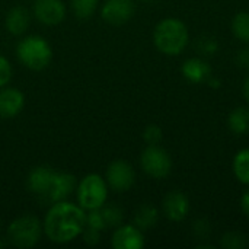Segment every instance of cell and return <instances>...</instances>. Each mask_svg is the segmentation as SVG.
Masks as SVG:
<instances>
[{
    "mask_svg": "<svg viewBox=\"0 0 249 249\" xmlns=\"http://www.w3.org/2000/svg\"><path fill=\"white\" fill-rule=\"evenodd\" d=\"M232 32L236 39L249 44V12H239L232 20Z\"/></svg>",
    "mask_w": 249,
    "mask_h": 249,
    "instance_id": "ffe728a7",
    "label": "cell"
},
{
    "mask_svg": "<svg viewBox=\"0 0 249 249\" xmlns=\"http://www.w3.org/2000/svg\"><path fill=\"white\" fill-rule=\"evenodd\" d=\"M54 174L55 171H53L51 168L48 166H36L34 168L29 175H28V179H26V187L28 190L36 196L39 200L44 198V196L48 193L50 190V185L53 182V178H54Z\"/></svg>",
    "mask_w": 249,
    "mask_h": 249,
    "instance_id": "4fadbf2b",
    "label": "cell"
},
{
    "mask_svg": "<svg viewBox=\"0 0 249 249\" xmlns=\"http://www.w3.org/2000/svg\"><path fill=\"white\" fill-rule=\"evenodd\" d=\"M142 1H147L149 3V1H153V0H142Z\"/></svg>",
    "mask_w": 249,
    "mask_h": 249,
    "instance_id": "836d02e7",
    "label": "cell"
},
{
    "mask_svg": "<svg viewBox=\"0 0 249 249\" xmlns=\"http://www.w3.org/2000/svg\"><path fill=\"white\" fill-rule=\"evenodd\" d=\"M44 233L42 223L31 214L16 217L6 232V239L10 245L20 249L34 248Z\"/></svg>",
    "mask_w": 249,
    "mask_h": 249,
    "instance_id": "277c9868",
    "label": "cell"
},
{
    "mask_svg": "<svg viewBox=\"0 0 249 249\" xmlns=\"http://www.w3.org/2000/svg\"><path fill=\"white\" fill-rule=\"evenodd\" d=\"M6 29L12 35H22L28 31L31 23V15L26 7L15 6L6 15Z\"/></svg>",
    "mask_w": 249,
    "mask_h": 249,
    "instance_id": "2e32d148",
    "label": "cell"
},
{
    "mask_svg": "<svg viewBox=\"0 0 249 249\" xmlns=\"http://www.w3.org/2000/svg\"><path fill=\"white\" fill-rule=\"evenodd\" d=\"M76 178L71 174L67 172H55L53 182L50 185L48 193L44 196V198L41 201L47 203V204H54L63 200H67V197L76 191Z\"/></svg>",
    "mask_w": 249,
    "mask_h": 249,
    "instance_id": "30bf717a",
    "label": "cell"
},
{
    "mask_svg": "<svg viewBox=\"0 0 249 249\" xmlns=\"http://www.w3.org/2000/svg\"><path fill=\"white\" fill-rule=\"evenodd\" d=\"M0 228H1V220H0Z\"/></svg>",
    "mask_w": 249,
    "mask_h": 249,
    "instance_id": "e575fe53",
    "label": "cell"
},
{
    "mask_svg": "<svg viewBox=\"0 0 249 249\" xmlns=\"http://www.w3.org/2000/svg\"><path fill=\"white\" fill-rule=\"evenodd\" d=\"M219 50V44L214 38H201L198 41V51L204 55H213Z\"/></svg>",
    "mask_w": 249,
    "mask_h": 249,
    "instance_id": "484cf974",
    "label": "cell"
},
{
    "mask_svg": "<svg viewBox=\"0 0 249 249\" xmlns=\"http://www.w3.org/2000/svg\"><path fill=\"white\" fill-rule=\"evenodd\" d=\"M242 93H244V98H245L247 104L249 105V76L245 79V82L242 85Z\"/></svg>",
    "mask_w": 249,
    "mask_h": 249,
    "instance_id": "1f68e13d",
    "label": "cell"
},
{
    "mask_svg": "<svg viewBox=\"0 0 249 249\" xmlns=\"http://www.w3.org/2000/svg\"><path fill=\"white\" fill-rule=\"evenodd\" d=\"M181 73L190 83L200 85V83H206L209 80V77L212 76V67L203 58L191 57L182 63Z\"/></svg>",
    "mask_w": 249,
    "mask_h": 249,
    "instance_id": "9a60e30c",
    "label": "cell"
},
{
    "mask_svg": "<svg viewBox=\"0 0 249 249\" xmlns=\"http://www.w3.org/2000/svg\"><path fill=\"white\" fill-rule=\"evenodd\" d=\"M76 197L83 210L101 209L108 198V184L101 175L89 174L76 185Z\"/></svg>",
    "mask_w": 249,
    "mask_h": 249,
    "instance_id": "5b68a950",
    "label": "cell"
},
{
    "mask_svg": "<svg viewBox=\"0 0 249 249\" xmlns=\"http://www.w3.org/2000/svg\"><path fill=\"white\" fill-rule=\"evenodd\" d=\"M142 169L155 179L166 178L172 171L171 155L159 144H147L140 155Z\"/></svg>",
    "mask_w": 249,
    "mask_h": 249,
    "instance_id": "8992f818",
    "label": "cell"
},
{
    "mask_svg": "<svg viewBox=\"0 0 249 249\" xmlns=\"http://www.w3.org/2000/svg\"><path fill=\"white\" fill-rule=\"evenodd\" d=\"M34 16L47 26H54L66 18V6L61 0H35L32 6Z\"/></svg>",
    "mask_w": 249,
    "mask_h": 249,
    "instance_id": "9c48e42d",
    "label": "cell"
},
{
    "mask_svg": "<svg viewBox=\"0 0 249 249\" xmlns=\"http://www.w3.org/2000/svg\"><path fill=\"white\" fill-rule=\"evenodd\" d=\"M163 139V133H162V128L155 125V124H150L144 128L143 131V140L147 143V144H159Z\"/></svg>",
    "mask_w": 249,
    "mask_h": 249,
    "instance_id": "cb8c5ba5",
    "label": "cell"
},
{
    "mask_svg": "<svg viewBox=\"0 0 249 249\" xmlns=\"http://www.w3.org/2000/svg\"><path fill=\"white\" fill-rule=\"evenodd\" d=\"M236 63H238V66H241L244 69H249V47L242 48L236 54Z\"/></svg>",
    "mask_w": 249,
    "mask_h": 249,
    "instance_id": "f546056e",
    "label": "cell"
},
{
    "mask_svg": "<svg viewBox=\"0 0 249 249\" xmlns=\"http://www.w3.org/2000/svg\"><path fill=\"white\" fill-rule=\"evenodd\" d=\"M105 181L112 191L125 193L134 185L136 172L127 160H114L107 168Z\"/></svg>",
    "mask_w": 249,
    "mask_h": 249,
    "instance_id": "52a82bcc",
    "label": "cell"
},
{
    "mask_svg": "<svg viewBox=\"0 0 249 249\" xmlns=\"http://www.w3.org/2000/svg\"><path fill=\"white\" fill-rule=\"evenodd\" d=\"M18 60L28 69L39 71L44 70L53 58V50L47 39L39 35H29L19 41L16 47Z\"/></svg>",
    "mask_w": 249,
    "mask_h": 249,
    "instance_id": "3957f363",
    "label": "cell"
},
{
    "mask_svg": "<svg viewBox=\"0 0 249 249\" xmlns=\"http://www.w3.org/2000/svg\"><path fill=\"white\" fill-rule=\"evenodd\" d=\"M190 200L188 197L179 191V190H174L171 193H168L162 201V210L166 219L172 220V222H182L188 213H190Z\"/></svg>",
    "mask_w": 249,
    "mask_h": 249,
    "instance_id": "7c38bea8",
    "label": "cell"
},
{
    "mask_svg": "<svg viewBox=\"0 0 249 249\" xmlns=\"http://www.w3.org/2000/svg\"><path fill=\"white\" fill-rule=\"evenodd\" d=\"M12 80V66L9 60L0 55V88H4Z\"/></svg>",
    "mask_w": 249,
    "mask_h": 249,
    "instance_id": "4316f807",
    "label": "cell"
},
{
    "mask_svg": "<svg viewBox=\"0 0 249 249\" xmlns=\"http://www.w3.org/2000/svg\"><path fill=\"white\" fill-rule=\"evenodd\" d=\"M210 232H212V228H210V223L206 219H198L193 226V233L198 239H207L210 236Z\"/></svg>",
    "mask_w": 249,
    "mask_h": 249,
    "instance_id": "83f0119b",
    "label": "cell"
},
{
    "mask_svg": "<svg viewBox=\"0 0 249 249\" xmlns=\"http://www.w3.org/2000/svg\"><path fill=\"white\" fill-rule=\"evenodd\" d=\"M232 168L236 179L244 185H249V149H242L235 155Z\"/></svg>",
    "mask_w": 249,
    "mask_h": 249,
    "instance_id": "d6986e66",
    "label": "cell"
},
{
    "mask_svg": "<svg viewBox=\"0 0 249 249\" xmlns=\"http://www.w3.org/2000/svg\"><path fill=\"white\" fill-rule=\"evenodd\" d=\"M220 245L226 249H244L248 247V239L239 232H228L222 236Z\"/></svg>",
    "mask_w": 249,
    "mask_h": 249,
    "instance_id": "603a6c76",
    "label": "cell"
},
{
    "mask_svg": "<svg viewBox=\"0 0 249 249\" xmlns=\"http://www.w3.org/2000/svg\"><path fill=\"white\" fill-rule=\"evenodd\" d=\"M25 107V95L15 88H0V117L13 118Z\"/></svg>",
    "mask_w": 249,
    "mask_h": 249,
    "instance_id": "5bb4252c",
    "label": "cell"
},
{
    "mask_svg": "<svg viewBox=\"0 0 249 249\" xmlns=\"http://www.w3.org/2000/svg\"><path fill=\"white\" fill-rule=\"evenodd\" d=\"M136 12L134 0H107L101 9L102 19L114 26L127 23Z\"/></svg>",
    "mask_w": 249,
    "mask_h": 249,
    "instance_id": "ba28073f",
    "label": "cell"
},
{
    "mask_svg": "<svg viewBox=\"0 0 249 249\" xmlns=\"http://www.w3.org/2000/svg\"><path fill=\"white\" fill-rule=\"evenodd\" d=\"M206 83H207V85H210L213 89H217V88H220V80H219V79H214L213 76H210V77H209V80H207Z\"/></svg>",
    "mask_w": 249,
    "mask_h": 249,
    "instance_id": "d6a6232c",
    "label": "cell"
},
{
    "mask_svg": "<svg viewBox=\"0 0 249 249\" xmlns=\"http://www.w3.org/2000/svg\"><path fill=\"white\" fill-rule=\"evenodd\" d=\"M159 220V212L152 204H142L134 213V225L140 231H149L156 226Z\"/></svg>",
    "mask_w": 249,
    "mask_h": 249,
    "instance_id": "ac0fdd59",
    "label": "cell"
},
{
    "mask_svg": "<svg viewBox=\"0 0 249 249\" xmlns=\"http://www.w3.org/2000/svg\"><path fill=\"white\" fill-rule=\"evenodd\" d=\"M99 210H101V214L104 217L107 228H118L120 225H123L124 212L121 207L114 206V204H104Z\"/></svg>",
    "mask_w": 249,
    "mask_h": 249,
    "instance_id": "44dd1931",
    "label": "cell"
},
{
    "mask_svg": "<svg viewBox=\"0 0 249 249\" xmlns=\"http://www.w3.org/2000/svg\"><path fill=\"white\" fill-rule=\"evenodd\" d=\"M228 127L235 136H245L249 133V108L238 107L232 109L228 117Z\"/></svg>",
    "mask_w": 249,
    "mask_h": 249,
    "instance_id": "e0dca14e",
    "label": "cell"
},
{
    "mask_svg": "<svg viewBox=\"0 0 249 249\" xmlns=\"http://www.w3.org/2000/svg\"><path fill=\"white\" fill-rule=\"evenodd\" d=\"M86 226H90L93 229H98V231H105L107 229V225L104 222V217L101 214V210L96 209V210H89V213H86Z\"/></svg>",
    "mask_w": 249,
    "mask_h": 249,
    "instance_id": "d4e9b609",
    "label": "cell"
},
{
    "mask_svg": "<svg viewBox=\"0 0 249 249\" xmlns=\"http://www.w3.org/2000/svg\"><path fill=\"white\" fill-rule=\"evenodd\" d=\"M241 209H242V212L245 213V216L249 217V188L242 194V198H241Z\"/></svg>",
    "mask_w": 249,
    "mask_h": 249,
    "instance_id": "4dcf8cb0",
    "label": "cell"
},
{
    "mask_svg": "<svg viewBox=\"0 0 249 249\" xmlns=\"http://www.w3.org/2000/svg\"><path fill=\"white\" fill-rule=\"evenodd\" d=\"M99 0H70L73 13L79 19H88L93 15Z\"/></svg>",
    "mask_w": 249,
    "mask_h": 249,
    "instance_id": "7402d4cb",
    "label": "cell"
},
{
    "mask_svg": "<svg viewBox=\"0 0 249 249\" xmlns=\"http://www.w3.org/2000/svg\"><path fill=\"white\" fill-rule=\"evenodd\" d=\"M144 244L143 231L136 225H120L115 228L111 238V245L114 249H142Z\"/></svg>",
    "mask_w": 249,
    "mask_h": 249,
    "instance_id": "8fae6325",
    "label": "cell"
},
{
    "mask_svg": "<svg viewBox=\"0 0 249 249\" xmlns=\"http://www.w3.org/2000/svg\"><path fill=\"white\" fill-rule=\"evenodd\" d=\"M86 226L85 210L67 200L50 206L42 229L45 236L54 244H67L79 238Z\"/></svg>",
    "mask_w": 249,
    "mask_h": 249,
    "instance_id": "6da1fadb",
    "label": "cell"
},
{
    "mask_svg": "<svg viewBox=\"0 0 249 249\" xmlns=\"http://www.w3.org/2000/svg\"><path fill=\"white\" fill-rule=\"evenodd\" d=\"M82 238L85 241V244H88L89 247L98 245L99 239H101V231L93 229L90 226H85L83 232H82Z\"/></svg>",
    "mask_w": 249,
    "mask_h": 249,
    "instance_id": "f1b7e54d",
    "label": "cell"
},
{
    "mask_svg": "<svg viewBox=\"0 0 249 249\" xmlns=\"http://www.w3.org/2000/svg\"><path fill=\"white\" fill-rule=\"evenodd\" d=\"M153 42L162 54L169 57L179 55L190 42L188 28L181 19L166 18L155 26Z\"/></svg>",
    "mask_w": 249,
    "mask_h": 249,
    "instance_id": "7a4b0ae2",
    "label": "cell"
}]
</instances>
